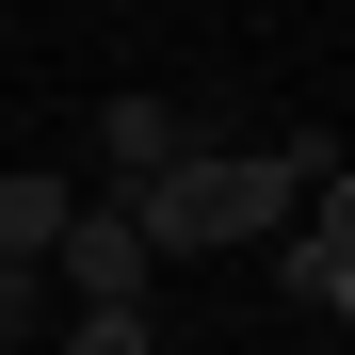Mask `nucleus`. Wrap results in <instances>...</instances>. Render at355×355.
<instances>
[{
  "label": "nucleus",
  "instance_id": "nucleus-1",
  "mask_svg": "<svg viewBox=\"0 0 355 355\" xmlns=\"http://www.w3.org/2000/svg\"><path fill=\"white\" fill-rule=\"evenodd\" d=\"M146 259H162V243H146V210H130V194H81V210H65V243H49V275H65L81 307H146Z\"/></svg>",
  "mask_w": 355,
  "mask_h": 355
},
{
  "label": "nucleus",
  "instance_id": "nucleus-2",
  "mask_svg": "<svg viewBox=\"0 0 355 355\" xmlns=\"http://www.w3.org/2000/svg\"><path fill=\"white\" fill-rule=\"evenodd\" d=\"M194 146H210V130H194L178 97H113V113H97V162H113V194H146V178H178Z\"/></svg>",
  "mask_w": 355,
  "mask_h": 355
},
{
  "label": "nucleus",
  "instance_id": "nucleus-3",
  "mask_svg": "<svg viewBox=\"0 0 355 355\" xmlns=\"http://www.w3.org/2000/svg\"><path fill=\"white\" fill-rule=\"evenodd\" d=\"M259 275L291 291V307H323V323H355V243H323V226H275V243H259Z\"/></svg>",
  "mask_w": 355,
  "mask_h": 355
},
{
  "label": "nucleus",
  "instance_id": "nucleus-4",
  "mask_svg": "<svg viewBox=\"0 0 355 355\" xmlns=\"http://www.w3.org/2000/svg\"><path fill=\"white\" fill-rule=\"evenodd\" d=\"M65 210H81L65 178H33V162H17V178H0V259H49V243H65Z\"/></svg>",
  "mask_w": 355,
  "mask_h": 355
},
{
  "label": "nucleus",
  "instance_id": "nucleus-5",
  "mask_svg": "<svg viewBox=\"0 0 355 355\" xmlns=\"http://www.w3.org/2000/svg\"><path fill=\"white\" fill-rule=\"evenodd\" d=\"M65 355H162L146 307H65Z\"/></svg>",
  "mask_w": 355,
  "mask_h": 355
},
{
  "label": "nucleus",
  "instance_id": "nucleus-6",
  "mask_svg": "<svg viewBox=\"0 0 355 355\" xmlns=\"http://www.w3.org/2000/svg\"><path fill=\"white\" fill-rule=\"evenodd\" d=\"M307 226H323V243H355V162H323V178H307Z\"/></svg>",
  "mask_w": 355,
  "mask_h": 355
},
{
  "label": "nucleus",
  "instance_id": "nucleus-7",
  "mask_svg": "<svg viewBox=\"0 0 355 355\" xmlns=\"http://www.w3.org/2000/svg\"><path fill=\"white\" fill-rule=\"evenodd\" d=\"M33 307H49V259H0V339H17Z\"/></svg>",
  "mask_w": 355,
  "mask_h": 355
}]
</instances>
